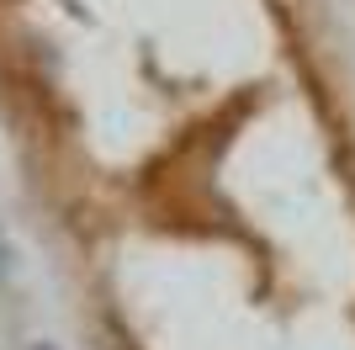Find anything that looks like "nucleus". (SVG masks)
<instances>
[{
  "mask_svg": "<svg viewBox=\"0 0 355 350\" xmlns=\"http://www.w3.org/2000/svg\"><path fill=\"white\" fill-rule=\"evenodd\" d=\"M11 239H6V228H0V281H11Z\"/></svg>",
  "mask_w": 355,
  "mask_h": 350,
  "instance_id": "obj_1",
  "label": "nucleus"
},
{
  "mask_svg": "<svg viewBox=\"0 0 355 350\" xmlns=\"http://www.w3.org/2000/svg\"><path fill=\"white\" fill-rule=\"evenodd\" d=\"M21 350H64V345H53V340H27Z\"/></svg>",
  "mask_w": 355,
  "mask_h": 350,
  "instance_id": "obj_2",
  "label": "nucleus"
}]
</instances>
